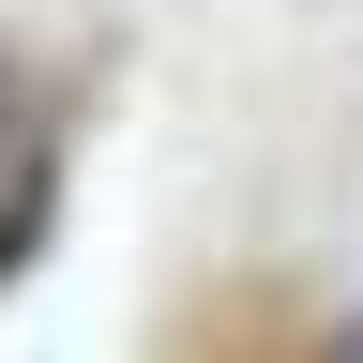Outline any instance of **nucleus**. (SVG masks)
<instances>
[{"label": "nucleus", "instance_id": "f257e3e1", "mask_svg": "<svg viewBox=\"0 0 363 363\" xmlns=\"http://www.w3.org/2000/svg\"><path fill=\"white\" fill-rule=\"evenodd\" d=\"M45 227H61V121H30L16 167H0V288L45 257Z\"/></svg>", "mask_w": 363, "mask_h": 363}, {"label": "nucleus", "instance_id": "f03ea898", "mask_svg": "<svg viewBox=\"0 0 363 363\" xmlns=\"http://www.w3.org/2000/svg\"><path fill=\"white\" fill-rule=\"evenodd\" d=\"M45 106H30V61H16V45H0V167H16V136H30Z\"/></svg>", "mask_w": 363, "mask_h": 363}, {"label": "nucleus", "instance_id": "7ed1b4c3", "mask_svg": "<svg viewBox=\"0 0 363 363\" xmlns=\"http://www.w3.org/2000/svg\"><path fill=\"white\" fill-rule=\"evenodd\" d=\"M318 363H363V318H348V333H333V348H318Z\"/></svg>", "mask_w": 363, "mask_h": 363}]
</instances>
